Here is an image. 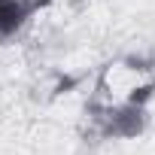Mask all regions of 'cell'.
Returning <instances> with one entry per match:
<instances>
[{
	"mask_svg": "<svg viewBox=\"0 0 155 155\" xmlns=\"http://www.w3.org/2000/svg\"><path fill=\"white\" fill-rule=\"evenodd\" d=\"M155 97V58L125 55L101 67L85 101L88 134L101 140H131L149 125Z\"/></svg>",
	"mask_w": 155,
	"mask_h": 155,
	"instance_id": "1",
	"label": "cell"
},
{
	"mask_svg": "<svg viewBox=\"0 0 155 155\" xmlns=\"http://www.w3.org/2000/svg\"><path fill=\"white\" fill-rule=\"evenodd\" d=\"M46 6H49V0H0V46L12 40Z\"/></svg>",
	"mask_w": 155,
	"mask_h": 155,
	"instance_id": "2",
	"label": "cell"
}]
</instances>
